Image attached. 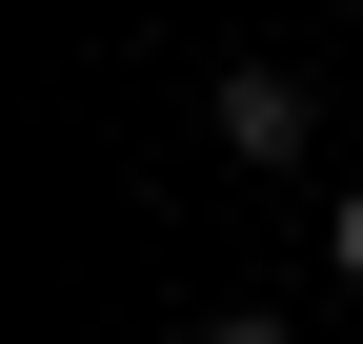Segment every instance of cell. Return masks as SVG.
<instances>
[{"mask_svg":"<svg viewBox=\"0 0 363 344\" xmlns=\"http://www.w3.org/2000/svg\"><path fill=\"white\" fill-rule=\"evenodd\" d=\"M323 264H343V284H363V183H343V223H323Z\"/></svg>","mask_w":363,"mask_h":344,"instance_id":"3957f363","label":"cell"},{"mask_svg":"<svg viewBox=\"0 0 363 344\" xmlns=\"http://www.w3.org/2000/svg\"><path fill=\"white\" fill-rule=\"evenodd\" d=\"M182 344H303V324H283V304H202Z\"/></svg>","mask_w":363,"mask_h":344,"instance_id":"7a4b0ae2","label":"cell"},{"mask_svg":"<svg viewBox=\"0 0 363 344\" xmlns=\"http://www.w3.org/2000/svg\"><path fill=\"white\" fill-rule=\"evenodd\" d=\"M202 122H222V162H262V183H283V162L323 142V102H303V61H222V102H202Z\"/></svg>","mask_w":363,"mask_h":344,"instance_id":"6da1fadb","label":"cell"}]
</instances>
